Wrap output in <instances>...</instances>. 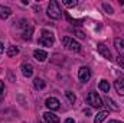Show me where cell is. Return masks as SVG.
<instances>
[{
	"mask_svg": "<svg viewBox=\"0 0 124 123\" xmlns=\"http://www.w3.org/2000/svg\"><path fill=\"white\" fill-rule=\"evenodd\" d=\"M3 51H4V48H3V44L0 42V54H3Z\"/></svg>",
	"mask_w": 124,
	"mask_h": 123,
	"instance_id": "cb8c5ba5",
	"label": "cell"
},
{
	"mask_svg": "<svg viewBox=\"0 0 124 123\" xmlns=\"http://www.w3.org/2000/svg\"><path fill=\"white\" fill-rule=\"evenodd\" d=\"M33 86H35L36 90H42V88H45V81L42 78H35L33 80Z\"/></svg>",
	"mask_w": 124,
	"mask_h": 123,
	"instance_id": "5bb4252c",
	"label": "cell"
},
{
	"mask_svg": "<svg viewBox=\"0 0 124 123\" xmlns=\"http://www.w3.org/2000/svg\"><path fill=\"white\" fill-rule=\"evenodd\" d=\"M6 54H7V57H15V55L19 54V48L17 46H9Z\"/></svg>",
	"mask_w": 124,
	"mask_h": 123,
	"instance_id": "2e32d148",
	"label": "cell"
},
{
	"mask_svg": "<svg viewBox=\"0 0 124 123\" xmlns=\"http://www.w3.org/2000/svg\"><path fill=\"white\" fill-rule=\"evenodd\" d=\"M10 15H12V10H10L9 7L0 6V18H1V19H7Z\"/></svg>",
	"mask_w": 124,
	"mask_h": 123,
	"instance_id": "4fadbf2b",
	"label": "cell"
},
{
	"mask_svg": "<svg viewBox=\"0 0 124 123\" xmlns=\"http://www.w3.org/2000/svg\"><path fill=\"white\" fill-rule=\"evenodd\" d=\"M117 62L120 64V67L124 68V57H118V58H117Z\"/></svg>",
	"mask_w": 124,
	"mask_h": 123,
	"instance_id": "7402d4cb",
	"label": "cell"
},
{
	"mask_svg": "<svg viewBox=\"0 0 124 123\" xmlns=\"http://www.w3.org/2000/svg\"><path fill=\"white\" fill-rule=\"evenodd\" d=\"M102 7H104V10L108 13V15H113L114 13V10H113V7L110 6V4H107V3H102Z\"/></svg>",
	"mask_w": 124,
	"mask_h": 123,
	"instance_id": "ffe728a7",
	"label": "cell"
},
{
	"mask_svg": "<svg viewBox=\"0 0 124 123\" xmlns=\"http://www.w3.org/2000/svg\"><path fill=\"white\" fill-rule=\"evenodd\" d=\"M100 90L101 91H104V93H108L110 91V84H108V81H105V80H102L101 83H100Z\"/></svg>",
	"mask_w": 124,
	"mask_h": 123,
	"instance_id": "e0dca14e",
	"label": "cell"
},
{
	"mask_svg": "<svg viewBox=\"0 0 124 123\" xmlns=\"http://www.w3.org/2000/svg\"><path fill=\"white\" fill-rule=\"evenodd\" d=\"M59 100L58 98H55V97H49V98H46V101H45V106L48 107V109H51V110H58L59 109Z\"/></svg>",
	"mask_w": 124,
	"mask_h": 123,
	"instance_id": "8992f818",
	"label": "cell"
},
{
	"mask_svg": "<svg viewBox=\"0 0 124 123\" xmlns=\"http://www.w3.org/2000/svg\"><path fill=\"white\" fill-rule=\"evenodd\" d=\"M108 123H123V122H118V120H110Z\"/></svg>",
	"mask_w": 124,
	"mask_h": 123,
	"instance_id": "4316f807",
	"label": "cell"
},
{
	"mask_svg": "<svg viewBox=\"0 0 124 123\" xmlns=\"http://www.w3.org/2000/svg\"><path fill=\"white\" fill-rule=\"evenodd\" d=\"M105 101H107V104H108L113 110H116V112H118V110H120V109H118V106H117V104H116V103L110 98V97H107V100H105Z\"/></svg>",
	"mask_w": 124,
	"mask_h": 123,
	"instance_id": "ac0fdd59",
	"label": "cell"
},
{
	"mask_svg": "<svg viewBox=\"0 0 124 123\" xmlns=\"http://www.w3.org/2000/svg\"><path fill=\"white\" fill-rule=\"evenodd\" d=\"M62 44H63V46H65L68 51H72V52H79V51H81V45H79L77 41H74L72 38H69V36L62 38Z\"/></svg>",
	"mask_w": 124,
	"mask_h": 123,
	"instance_id": "7a4b0ae2",
	"label": "cell"
},
{
	"mask_svg": "<svg viewBox=\"0 0 124 123\" xmlns=\"http://www.w3.org/2000/svg\"><path fill=\"white\" fill-rule=\"evenodd\" d=\"M65 123H75V122H74V119H66Z\"/></svg>",
	"mask_w": 124,
	"mask_h": 123,
	"instance_id": "d4e9b609",
	"label": "cell"
},
{
	"mask_svg": "<svg viewBox=\"0 0 124 123\" xmlns=\"http://www.w3.org/2000/svg\"><path fill=\"white\" fill-rule=\"evenodd\" d=\"M66 97L69 98V101H71V103H75V94H74V93L66 91Z\"/></svg>",
	"mask_w": 124,
	"mask_h": 123,
	"instance_id": "44dd1931",
	"label": "cell"
},
{
	"mask_svg": "<svg viewBox=\"0 0 124 123\" xmlns=\"http://www.w3.org/2000/svg\"><path fill=\"white\" fill-rule=\"evenodd\" d=\"M84 113H85V114H87V116H90V114H91V110H88V109H87V110H85V112H84Z\"/></svg>",
	"mask_w": 124,
	"mask_h": 123,
	"instance_id": "484cf974",
	"label": "cell"
},
{
	"mask_svg": "<svg viewBox=\"0 0 124 123\" xmlns=\"http://www.w3.org/2000/svg\"><path fill=\"white\" fill-rule=\"evenodd\" d=\"M114 87L118 93V96H124V77H118L114 81Z\"/></svg>",
	"mask_w": 124,
	"mask_h": 123,
	"instance_id": "ba28073f",
	"label": "cell"
},
{
	"mask_svg": "<svg viewBox=\"0 0 124 123\" xmlns=\"http://www.w3.org/2000/svg\"><path fill=\"white\" fill-rule=\"evenodd\" d=\"M78 78H79L82 83L90 81V78H91V71H90L87 67H81L79 71H78Z\"/></svg>",
	"mask_w": 124,
	"mask_h": 123,
	"instance_id": "5b68a950",
	"label": "cell"
},
{
	"mask_svg": "<svg viewBox=\"0 0 124 123\" xmlns=\"http://www.w3.org/2000/svg\"><path fill=\"white\" fill-rule=\"evenodd\" d=\"M39 44L42 46H52L54 45V35L49 31H42V36L39 38Z\"/></svg>",
	"mask_w": 124,
	"mask_h": 123,
	"instance_id": "3957f363",
	"label": "cell"
},
{
	"mask_svg": "<svg viewBox=\"0 0 124 123\" xmlns=\"http://www.w3.org/2000/svg\"><path fill=\"white\" fill-rule=\"evenodd\" d=\"M4 91V84H3V81H0V94Z\"/></svg>",
	"mask_w": 124,
	"mask_h": 123,
	"instance_id": "603a6c76",
	"label": "cell"
},
{
	"mask_svg": "<svg viewBox=\"0 0 124 123\" xmlns=\"http://www.w3.org/2000/svg\"><path fill=\"white\" fill-rule=\"evenodd\" d=\"M87 101H88V104H91L93 107H102L104 104H102V100H101V97L97 94V93L91 91L88 94V97H87Z\"/></svg>",
	"mask_w": 124,
	"mask_h": 123,
	"instance_id": "277c9868",
	"label": "cell"
},
{
	"mask_svg": "<svg viewBox=\"0 0 124 123\" xmlns=\"http://www.w3.org/2000/svg\"><path fill=\"white\" fill-rule=\"evenodd\" d=\"M114 46H116V49L118 51V57H124V41L121 38H116L114 39Z\"/></svg>",
	"mask_w": 124,
	"mask_h": 123,
	"instance_id": "30bf717a",
	"label": "cell"
},
{
	"mask_svg": "<svg viewBox=\"0 0 124 123\" xmlns=\"http://www.w3.org/2000/svg\"><path fill=\"white\" fill-rule=\"evenodd\" d=\"M62 3H63L66 7H74V6L77 4V1H75V0H62Z\"/></svg>",
	"mask_w": 124,
	"mask_h": 123,
	"instance_id": "d6986e66",
	"label": "cell"
},
{
	"mask_svg": "<svg viewBox=\"0 0 124 123\" xmlns=\"http://www.w3.org/2000/svg\"><path fill=\"white\" fill-rule=\"evenodd\" d=\"M108 116V112L105 110V112H100L98 114H97V117H95V120H94V123H101L105 117Z\"/></svg>",
	"mask_w": 124,
	"mask_h": 123,
	"instance_id": "9a60e30c",
	"label": "cell"
},
{
	"mask_svg": "<svg viewBox=\"0 0 124 123\" xmlns=\"http://www.w3.org/2000/svg\"><path fill=\"white\" fill-rule=\"evenodd\" d=\"M22 74H23L26 78H29V77L33 75V67H32V64H29V62L22 64Z\"/></svg>",
	"mask_w": 124,
	"mask_h": 123,
	"instance_id": "9c48e42d",
	"label": "cell"
},
{
	"mask_svg": "<svg viewBox=\"0 0 124 123\" xmlns=\"http://www.w3.org/2000/svg\"><path fill=\"white\" fill-rule=\"evenodd\" d=\"M97 49H98V52H100L104 58H107V60H111V58H113V57H111L110 49H108L104 44H98V45H97Z\"/></svg>",
	"mask_w": 124,
	"mask_h": 123,
	"instance_id": "52a82bcc",
	"label": "cell"
},
{
	"mask_svg": "<svg viewBox=\"0 0 124 123\" xmlns=\"http://www.w3.org/2000/svg\"><path fill=\"white\" fill-rule=\"evenodd\" d=\"M43 119H45L46 123H59V117H58L56 114L51 113V112H46V113L43 114Z\"/></svg>",
	"mask_w": 124,
	"mask_h": 123,
	"instance_id": "7c38bea8",
	"label": "cell"
},
{
	"mask_svg": "<svg viewBox=\"0 0 124 123\" xmlns=\"http://www.w3.org/2000/svg\"><path fill=\"white\" fill-rule=\"evenodd\" d=\"M48 16L51 18V19H61L62 18V10L61 7H59V4H58V1H55V0H52L51 3H49V6H48Z\"/></svg>",
	"mask_w": 124,
	"mask_h": 123,
	"instance_id": "6da1fadb",
	"label": "cell"
},
{
	"mask_svg": "<svg viewBox=\"0 0 124 123\" xmlns=\"http://www.w3.org/2000/svg\"><path fill=\"white\" fill-rule=\"evenodd\" d=\"M33 57H35L36 61L43 62L46 58H48V54H46L45 51H42V49H35V51H33Z\"/></svg>",
	"mask_w": 124,
	"mask_h": 123,
	"instance_id": "8fae6325",
	"label": "cell"
}]
</instances>
